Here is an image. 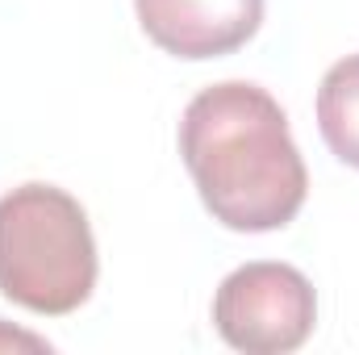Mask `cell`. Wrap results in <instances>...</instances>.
I'll use <instances>...</instances> for the list:
<instances>
[{"mask_svg": "<svg viewBox=\"0 0 359 355\" xmlns=\"http://www.w3.org/2000/svg\"><path fill=\"white\" fill-rule=\"evenodd\" d=\"M180 155L205 209L226 230H280L305 205V159L284 109L259 84L226 80L196 92L180 117Z\"/></svg>", "mask_w": 359, "mask_h": 355, "instance_id": "6da1fadb", "label": "cell"}, {"mask_svg": "<svg viewBox=\"0 0 359 355\" xmlns=\"http://www.w3.org/2000/svg\"><path fill=\"white\" fill-rule=\"evenodd\" d=\"M96 288V239L84 205L55 184L0 196V293L42 318L76 314Z\"/></svg>", "mask_w": 359, "mask_h": 355, "instance_id": "7a4b0ae2", "label": "cell"}, {"mask_svg": "<svg viewBox=\"0 0 359 355\" xmlns=\"http://www.w3.org/2000/svg\"><path fill=\"white\" fill-rule=\"evenodd\" d=\"M318 322V297L292 264H243L213 293L217 335L247 355H288L305 347Z\"/></svg>", "mask_w": 359, "mask_h": 355, "instance_id": "3957f363", "label": "cell"}, {"mask_svg": "<svg viewBox=\"0 0 359 355\" xmlns=\"http://www.w3.org/2000/svg\"><path fill=\"white\" fill-rule=\"evenodd\" d=\"M142 34L176 59H222L264 25V0H134Z\"/></svg>", "mask_w": 359, "mask_h": 355, "instance_id": "277c9868", "label": "cell"}, {"mask_svg": "<svg viewBox=\"0 0 359 355\" xmlns=\"http://www.w3.org/2000/svg\"><path fill=\"white\" fill-rule=\"evenodd\" d=\"M318 130L334 159L359 168V55L339 59L318 88Z\"/></svg>", "mask_w": 359, "mask_h": 355, "instance_id": "5b68a950", "label": "cell"}, {"mask_svg": "<svg viewBox=\"0 0 359 355\" xmlns=\"http://www.w3.org/2000/svg\"><path fill=\"white\" fill-rule=\"evenodd\" d=\"M17 347H25V351H50V343H46V339L25 335V330H8V326L0 322V351H17Z\"/></svg>", "mask_w": 359, "mask_h": 355, "instance_id": "8992f818", "label": "cell"}]
</instances>
